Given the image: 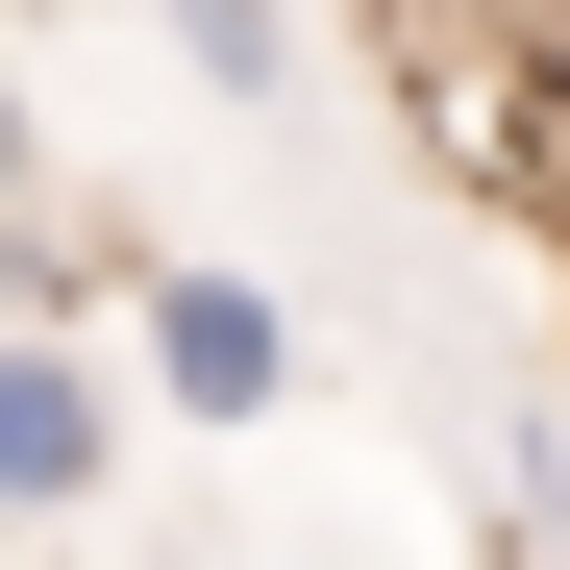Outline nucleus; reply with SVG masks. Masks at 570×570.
<instances>
[{
	"mask_svg": "<svg viewBox=\"0 0 570 570\" xmlns=\"http://www.w3.org/2000/svg\"><path fill=\"white\" fill-rule=\"evenodd\" d=\"M26 174H50V149H26V75H0V199H26Z\"/></svg>",
	"mask_w": 570,
	"mask_h": 570,
	"instance_id": "obj_4",
	"label": "nucleus"
},
{
	"mask_svg": "<svg viewBox=\"0 0 570 570\" xmlns=\"http://www.w3.org/2000/svg\"><path fill=\"white\" fill-rule=\"evenodd\" d=\"M100 471H125V372L50 347V323H0V521H75Z\"/></svg>",
	"mask_w": 570,
	"mask_h": 570,
	"instance_id": "obj_2",
	"label": "nucleus"
},
{
	"mask_svg": "<svg viewBox=\"0 0 570 570\" xmlns=\"http://www.w3.org/2000/svg\"><path fill=\"white\" fill-rule=\"evenodd\" d=\"M125 372L174 422H298V298H273V273H224V248H125Z\"/></svg>",
	"mask_w": 570,
	"mask_h": 570,
	"instance_id": "obj_1",
	"label": "nucleus"
},
{
	"mask_svg": "<svg viewBox=\"0 0 570 570\" xmlns=\"http://www.w3.org/2000/svg\"><path fill=\"white\" fill-rule=\"evenodd\" d=\"M199 100H298V0H149Z\"/></svg>",
	"mask_w": 570,
	"mask_h": 570,
	"instance_id": "obj_3",
	"label": "nucleus"
}]
</instances>
